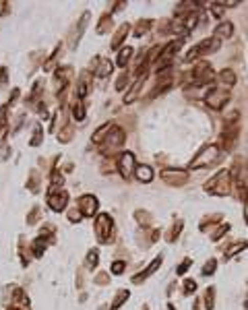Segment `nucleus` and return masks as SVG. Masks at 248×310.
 <instances>
[{
    "label": "nucleus",
    "instance_id": "nucleus-1",
    "mask_svg": "<svg viewBox=\"0 0 248 310\" xmlns=\"http://www.w3.org/2000/svg\"><path fill=\"white\" fill-rule=\"evenodd\" d=\"M217 158H219V147H217V145H205L201 151L194 155V160L190 162L188 168H190V170H201V168H205V166L215 164Z\"/></svg>",
    "mask_w": 248,
    "mask_h": 310
},
{
    "label": "nucleus",
    "instance_id": "nucleus-2",
    "mask_svg": "<svg viewBox=\"0 0 248 310\" xmlns=\"http://www.w3.org/2000/svg\"><path fill=\"white\" fill-rule=\"evenodd\" d=\"M219 43H221V41H219L217 37H207V39H203L201 43H196V46H192V48H190V52L186 54L184 62H196L201 56L211 54V52L219 50Z\"/></svg>",
    "mask_w": 248,
    "mask_h": 310
},
{
    "label": "nucleus",
    "instance_id": "nucleus-3",
    "mask_svg": "<svg viewBox=\"0 0 248 310\" xmlns=\"http://www.w3.org/2000/svg\"><path fill=\"white\" fill-rule=\"evenodd\" d=\"M180 46H182V39H176V41H170L166 48H162L160 56H157V75L160 73H166L172 62H174V56L180 52Z\"/></svg>",
    "mask_w": 248,
    "mask_h": 310
},
{
    "label": "nucleus",
    "instance_id": "nucleus-4",
    "mask_svg": "<svg viewBox=\"0 0 248 310\" xmlns=\"http://www.w3.org/2000/svg\"><path fill=\"white\" fill-rule=\"evenodd\" d=\"M230 182H232L230 172H228V170H221L217 176H213V178L205 184V190L211 192V194H215V196H223V194L230 192Z\"/></svg>",
    "mask_w": 248,
    "mask_h": 310
},
{
    "label": "nucleus",
    "instance_id": "nucleus-5",
    "mask_svg": "<svg viewBox=\"0 0 248 310\" xmlns=\"http://www.w3.org/2000/svg\"><path fill=\"white\" fill-rule=\"evenodd\" d=\"M112 232H114V219L108 213H97V217H95V236H97V240L102 244L110 242Z\"/></svg>",
    "mask_w": 248,
    "mask_h": 310
},
{
    "label": "nucleus",
    "instance_id": "nucleus-6",
    "mask_svg": "<svg viewBox=\"0 0 248 310\" xmlns=\"http://www.w3.org/2000/svg\"><path fill=\"white\" fill-rule=\"evenodd\" d=\"M192 79H194V85L196 87H205V85H211L215 81V75H213V69L209 62H198L192 71Z\"/></svg>",
    "mask_w": 248,
    "mask_h": 310
},
{
    "label": "nucleus",
    "instance_id": "nucleus-7",
    "mask_svg": "<svg viewBox=\"0 0 248 310\" xmlns=\"http://www.w3.org/2000/svg\"><path fill=\"white\" fill-rule=\"evenodd\" d=\"M230 101V91L228 89H211L209 93H207V106L211 108V110H223L226 108V103Z\"/></svg>",
    "mask_w": 248,
    "mask_h": 310
},
{
    "label": "nucleus",
    "instance_id": "nucleus-8",
    "mask_svg": "<svg viewBox=\"0 0 248 310\" xmlns=\"http://www.w3.org/2000/svg\"><path fill=\"white\" fill-rule=\"evenodd\" d=\"M124 139H126L124 130H122L120 126H112V130L108 132V137L102 141V143H104V153H112L114 149L122 147V145H124Z\"/></svg>",
    "mask_w": 248,
    "mask_h": 310
},
{
    "label": "nucleus",
    "instance_id": "nucleus-9",
    "mask_svg": "<svg viewBox=\"0 0 248 310\" xmlns=\"http://www.w3.org/2000/svg\"><path fill=\"white\" fill-rule=\"evenodd\" d=\"M77 209L81 211L83 217H93L97 213V209H99V201L93 194H83L77 201Z\"/></svg>",
    "mask_w": 248,
    "mask_h": 310
},
{
    "label": "nucleus",
    "instance_id": "nucleus-10",
    "mask_svg": "<svg viewBox=\"0 0 248 310\" xmlns=\"http://www.w3.org/2000/svg\"><path fill=\"white\" fill-rule=\"evenodd\" d=\"M116 168H118V172H120L122 178H130V176L134 174V168H137L134 155H132L130 151L120 153V158H118V162H116Z\"/></svg>",
    "mask_w": 248,
    "mask_h": 310
},
{
    "label": "nucleus",
    "instance_id": "nucleus-11",
    "mask_svg": "<svg viewBox=\"0 0 248 310\" xmlns=\"http://www.w3.org/2000/svg\"><path fill=\"white\" fill-rule=\"evenodd\" d=\"M66 205H69V194L64 190H50L48 192V207L52 211L60 213L66 209Z\"/></svg>",
    "mask_w": 248,
    "mask_h": 310
},
{
    "label": "nucleus",
    "instance_id": "nucleus-12",
    "mask_svg": "<svg viewBox=\"0 0 248 310\" xmlns=\"http://www.w3.org/2000/svg\"><path fill=\"white\" fill-rule=\"evenodd\" d=\"M162 178H164V182H168V184L180 186V184H186L188 172H186V170H172V168H168V170H162Z\"/></svg>",
    "mask_w": 248,
    "mask_h": 310
},
{
    "label": "nucleus",
    "instance_id": "nucleus-13",
    "mask_svg": "<svg viewBox=\"0 0 248 310\" xmlns=\"http://www.w3.org/2000/svg\"><path fill=\"white\" fill-rule=\"evenodd\" d=\"M71 77H73V69L71 67H62L60 71H56L54 73V85H56V91L60 89V91H64L66 89V85H69V81H71Z\"/></svg>",
    "mask_w": 248,
    "mask_h": 310
},
{
    "label": "nucleus",
    "instance_id": "nucleus-14",
    "mask_svg": "<svg viewBox=\"0 0 248 310\" xmlns=\"http://www.w3.org/2000/svg\"><path fill=\"white\" fill-rule=\"evenodd\" d=\"M87 23H89V11H83V15H81V19H79V23H77V29H75L73 35H71V48H77L83 31H85V27H87Z\"/></svg>",
    "mask_w": 248,
    "mask_h": 310
},
{
    "label": "nucleus",
    "instance_id": "nucleus-15",
    "mask_svg": "<svg viewBox=\"0 0 248 310\" xmlns=\"http://www.w3.org/2000/svg\"><path fill=\"white\" fill-rule=\"evenodd\" d=\"M160 267H162V254H160L157 258H153V263H151V265H149V267H147L145 271H141V273H137V275L132 277V283H141V281H145V279H147L149 275H153V273H155V271H157Z\"/></svg>",
    "mask_w": 248,
    "mask_h": 310
},
{
    "label": "nucleus",
    "instance_id": "nucleus-16",
    "mask_svg": "<svg viewBox=\"0 0 248 310\" xmlns=\"http://www.w3.org/2000/svg\"><path fill=\"white\" fill-rule=\"evenodd\" d=\"M89 95V73H81V77L77 79V99H85Z\"/></svg>",
    "mask_w": 248,
    "mask_h": 310
},
{
    "label": "nucleus",
    "instance_id": "nucleus-17",
    "mask_svg": "<svg viewBox=\"0 0 248 310\" xmlns=\"http://www.w3.org/2000/svg\"><path fill=\"white\" fill-rule=\"evenodd\" d=\"M145 79H147V75H141V77H137L134 85H132V87H130V91L124 95V103H132V101L139 97V91H141V87H143Z\"/></svg>",
    "mask_w": 248,
    "mask_h": 310
},
{
    "label": "nucleus",
    "instance_id": "nucleus-18",
    "mask_svg": "<svg viewBox=\"0 0 248 310\" xmlns=\"http://www.w3.org/2000/svg\"><path fill=\"white\" fill-rule=\"evenodd\" d=\"M134 176H137V180L139 182H151L153 180V170H151V166H137L134 168Z\"/></svg>",
    "mask_w": 248,
    "mask_h": 310
},
{
    "label": "nucleus",
    "instance_id": "nucleus-19",
    "mask_svg": "<svg viewBox=\"0 0 248 310\" xmlns=\"http://www.w3.org/2000/svg\"><path fill=\"white\" fill-rule=\"evenodd\" d=\"M128 31H130V25L128 23H122L120 27H118V33L114 35V39H112V50H118L120 46H122V41L126 39V35H128Z\"/></svg>",
    "mask_w": 248,
    "mask_h": 310
},
{
    "label": "nucleus",
    "instance_id": "nucleus-20",
    "mask_svg": "<svg viewBox=\"0 0 248 310\" xmlns=\"http://www.w3.org/2000/svg\"><path fill=\"white\" fill-rule=\"evenodd\" d=\"M97 64H99V67L93 71V75H95L97 79H104V77H110V75H112V71H114V64H112L110 60H99Z\"/></svg>",
    "mask_w": 248,
    "mask_h": 310
},
{
    "label": "nucleus",
    "instance_id": "nucleus-21",
    "mask_svg": "<svg viewBox=\"0 0 248 310\" xmlns=\"http://www.w3.org/2000/svg\"><path fill=\"white\" fill-rule=\"evenodd\" d=\"M232 33H234V25H232L230 21H226V23H219V25H217L213 37H217V39L221 41L223 37H232Z\"/></svg>",
    "mask_w": 248,
    "mask_h": 310
},
{
    "label": "nucleus",
    "instance_id": "nucleus-22",
    "mask_svg": "<svg viewBox=\"0 0 248 310\" xmlns=\"http://www.w3.org/2000/svg\"><path fill=\"white\" fill-rule=\"evenodd\" d=\"M217 81L223 85V89H226V87L230 89V87H234V85H236V75H234L230 69H226V71H221V73H219V79H217Z\"/></svg>",
    "mask_w": 248,
    "mask_h": 310
},
{
    "label": "nucleus",
    "instance_id": "nucleus-23",
    "mask_svg": "<svg viewBox=\"0 0 248 310\" xmlns=\"http://www.w3.org/2000/svg\"><path fill=\"white\" fill-rule=\"evenodd\" d=\"M130 56H132V48L130 46H126V48H122L120 52H118V58H116V64L118 67H126L128 62H130Z\"/></svg>",
    "mask_w": 248,
    "mask_h": 310
},
{
    "label": "nucleus",
    "instance_id": "nucleus-24",
    "mask_svg": "<svg viewBox=\"0 0 248 310\" xmlns=\"http://www.w3.org/2000/svg\"><path fill=\"white\" fill-rule=\"evenodd\" d=\"M73 118H75L77 122H83V120H85V106H83L81 99H75V103H73Z\"/></svg>",
    "mask_w": 248,
    "mask_h": 310
},
{
    "label": "nucleus",
    "instance_id": "nucleus-25",
    "mask_svg": "<svg viewBox=\"0 0 248 310\" xmlns=\"http://www.w3.org/2000/svg\"><path fill=\"white\" fill-rule=\"evenodd\" d=\"M112 126H114V124H110V122H108V124H104V126H99V130H97V132H93L91 141H93V143H102V141L108 137V132L112 130Z\"/></svg>",
    "mask_w": 248,
    "mask_h": 310
},
{
    "label": "nucleus",
    "instance_id": "nucleus-26",
    "mask_svg": "<svg viewBox=\"0 0 248 310\" xmlns=\"http://www.w3.org/2000/svg\"><path fill=\"white\" fill-rule=\"evenodd\" d=\"M128 298H130V292H128V290H120V292H118V296L114 298V302H112L110 310H118V308H120Z\"/></svg>",
    "mask_w": 248,
    "mask_h": 310
},
{
    "label": "nucleus",
    "instance_id": "nucleus-27",
    "mask_svg": "<svg viewBox=\"0 0 248 310\" xmlns=\"http://www.w3.org/2000/svg\"><path fill=\"white\" fill-rule=\"evenodd\" d=\"M41 139H43V128H41V124H35V126H33V132H31V139H29V145H31V147H37V145L41 143Z\"/></svg>",
    "mask_w": 248,
    "mask_h": 310
},
{
    "label": "nucleus",
    "instance_id": "nucleus-28",
    "mask_svg": "<svg viewBox=\"0 0 248 310\" xmlns=\"http://www.w3.org/2000/svg\"><path fill=\"white\" fill-rule=\"evenodd\" d=\"M99 263V252L97 250H89L87 252V258H85V267L87 269H95Z\"/></svg>",
    "mask_w": 248,
    "mask_h": 310
},
{
    "label": "nucleus",
    "instance_id": "nucleus-29",
    "mask_svg": "<svg viewBox=\"0 0 248 310\" xmlns=\"http://www.w3.org/2000/svg\"><path fill=\"white\" fill-rule=\"evenodd\" d=\"M110 27H112V17H110V15H104V17H102V21L97 23V33L102 35V33H106Z\"/></svg>",
    "mask_w": 248,
    "mask_h": 310
},
{
    "label": "nucleus",
    "instance_id": "nucleus-30",
    "mask_svg": "<svg viewBox=\"0 0 248 310\" xmlns=\"http://www.w3.org/2000/svg\"><path fill=\"white\" fill-rule=\"evenodd\" d=\"M149 27H151V21H149V19L139 21V23H137V29H134V35H137V37H141L143 33H147V31H149Z\"/></svg>",
    "mask_w": 248,
    "mask_h": 310
},
{
    "label": "nucleus",
    "instance_id": "nucleus-31",
    "mask_svg": "<svg viewBox=\"0 0 248 310\" xmlns=\"http://www.w3.org/2000/svg\"><path fill=\"white\" fill-rule=\"evenodd\" d=\"M205 304H207L209 310H213V306H215V287H207V292H205Z\"/></svg>",
    "mask_w": 248,
    "mask_h": 310
},
{
    "label": "nucleus",
    "instance_id": "nucleus-32",
    "mask_svg": "<svg viewBox=\"0 0 248 310\" xmlns=\"http://www.w3.org/2000/svg\"><path fill=\"white\" fill-rule=\"evenodd\" d=\"M73 132H75V130H73L71 126H64L62 132H58V141H60V143H69V141L73 139Z\"/></svg>",
    "mask_w": 248,
    "mask_h": 310
},
{
    "label": "nucleus",
    "instance_id": "nucleus-33",
    "mask_svg": "<svg viewBox=\"0 0 248 310\" xmlns=\"http://www.w3.org/2000/svg\"><path fill=\"white\" fill-rule=\"evenodd\" d=\"M43 250H46V240H43V238H37V240L33 242V252H35V256H41Z\"/></svg>",
    "mask_w": 248,
    "mask_h": 310
},
{
    "label": "nucleus",
    "instance_id": "nucleus-34",
    "mask_svg": "<svg viewBox=\"0 0 248 310\" xmlns=\"http://www.w3.org/2000/svg\"><path fill=\"white\" fill-rule=\"evenodd\" d=\"M244 248H246V242H236L230 250H226V258H232L236 252H240V250H244Z\"/></svg>",
    "mask_w": 248,
    "mask_h": 310
},
{
    "label": "nucleus",
    "instance_id": "nucleus-35",
    "mask_svg": "<svg viewBox=\"0 0 248 310\" xmlns=\"http://www.w3.org/2000/svg\"><path fill=\"white\" fill-rule=\"evenodd\" d=\"M215 269H217V261L215 258H211V261L203 267V277H207V275H213L215 273Z\"/></svg>",
    "mask_w": 248,
    "mask_h": 310
},
{
    "label": "nucleus",
    "instance_id": "nucleus-36",
    "mask_svg": "<svg viewBox=\"0 0 248 310\" xmlns=\"http://www.w3.org/2000/svg\"><path fill=\"white\" fill-rule=\"evenodd\" d=\"M124 269H126V263H124V261H116V263H112V267H110V271H112L114 275H120Z\"/></svg>",
    "mask_w": 248,
    "mask_h": 310
},
{
    "label": "nucleus",
    "instance_id": "nucleus-37",
    "mask_svg": "<svg viewBox=\"0 0 248 310\" xmlns=\"http://www.w3.org/2000/svg\"><path fill=\"white\" fill-rule=\"evenodd\" d=\"M211 11H213L215 17H221L223 11H226V7H223V3H213V5H211Z\"/></svg>",
    "mask_w": 248,
    "mask_h": 310
},
{
    "label": "nucleus",
    "instance_id": "nucleus-38",
    "mask_svg": "<svg viewBox=\"0 0 248 310\" xmlns=\"http://www.w3.org/2000/svg\"><path fill=\"white\" fill-rule=\"evenodd\" d=\"M69 219H71V222H73V224H79V222H81V219H83V215H81V211H79V209H77V207H75V209H73V211H71V213H69Z\"/></svg>",
    "mask_w": 248,
    "mask_h": 310
},
{
    "label": "nucleus",
    "instance_id": "nucleus-39",
    "mask_svg": "<svg viewBox=\"0 0 248 310\" xmlns=\"http://www.w3.org/2000/svg\"><path fill=\"white\" fill-rule=\"evenodd\" d=\"M126 83H128V75H126V73H122V75L118 77V81H116V89H118V91H122Z\"/></svg>",
    "mask_w": 248,
    "mask_h": 310
},
{
    "label": "nucleus",
    "instance_id": "nucleus-40",
    "mask_svg": "<svg viewBox=\"0 0 248 310\" xmlns=\"http://www.w3.org/2000/svg\"><path fill=\"white\" fill-rule=\"evenodd\" d=\"M180 230H182V222H178V224H176V226H174V230H172V232H170V236H168V240H170V242H172V240H174V238H178V236H180Z\"/></svg>",
    "mask_w": 248,
    "mask_h": 310
},
{
    "label": "nucleus",
    "instance_id": "nucleus-41",
    "mask_svg": "<svg viewBox=\"0 0 248 310\" xmlns=\"http://www.w3.org/2000/svg\"><path fill=\"white\" fill-rule=\"evenodd\" d=\"M194 290H196V283H194L192 279H186V283H184V292H186V294L190 296V294H192Z\"/></svg>",
    "mask_w": 248,
    "mask_h": 310
},
{
    "label": "nucleus",
    "instance_id": "nucleus-42",
    "mask_svg": "<svg viewBox=\"0 0 248 310\" xmlns=\"http://www.w3.org/2000/svg\"><path fill=\"white\" fill-rule=\"evenodd\" d=\"M190 265H192V261H190V258H186V261H184V263L178 267V271H176V273H178V275H184V273H186V269H188Z\"/></svg>",
    "mask_w": 248,
    "mask_h": 310
},
{
    "label": "nucleus",
    "instance_id": "nucleus-43",
    "mask_svg": "<svg viewBox=\"0 0 248 310\" xmlns=\"http://www.w3.org/2000/svg\"><path fill=\"white\" fill-rule=\"evenodd\" d=\"M228 230H230V226H228V224H226V226H219V230L213 234V240H219V238H221V236H223Z\"/></svg>",
    "mask_w": 248,
    "mask_h": 310
},
{
    "label": "nucleus",
    "instance_id": "nucleus-44",
    "mask_svg": "<svg viewBox=\"0 0 248 310\" xmlns=\"http://www.w3.org/2000/svg\"><path fill=\"white\" fill-rule=\"evenodd\" d=\"M7 85V69H0V87Z\"/></svg>",
    "mask_w": 248,
    "mask_h": 310
},
{
    "label": "nucleus",
    "instance_id": "nucleus-45",
    "mask_svg": "<svg viewBox=\"0 0 248 310\" xmlns=\"http://www.w3.org/2000/svg\"><path fill=\"white\" fill-rule=\"evenodd\" d=\"M168 310H174V306H172V304H170V306H168Z\"/></svg>",
    "mask_w": 248,
    "mask_h": 310
}]
</instances>
